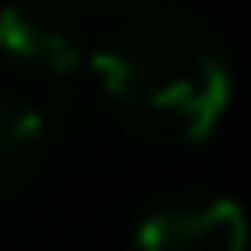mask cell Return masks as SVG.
Listing matches in <instances>:
<instances>
[{"label": "cell", "instance_id": "7a4b0ae2", "mask_svg": "<svg viewBox=\"0 0 251 251\" xmlns=\"http://www.w3.org/2000/svg\"><path fill=\"white\" fill-rule=\"evenodd\" d=\"M0 56L33 75L70 79L84 65V42L75 19L51 0H5L0 5Z\"/></svg>", "mask_w": 251, "mask_h": 251}, {"label": "cell", "instance_id": "6da1fadb", "mask_svg": "<svg viewBox=\"0 0 251 251\" xmlns=\"http://www.w3.org/2000/svg\"><path fill=\"white\" fill-rule=\"evenodd\" d=\"M126 126L158 144H200L228 107V65L186 14L126 19L93 56Z\"/></svg>", "mask_w": 251, "mask_h": 251}, {"label": "cell", "instance_id": "5b68a950", "mask_svg": "<svg viewBox=\"0 0 251 251\" xmlns=\"http://www.w3.org/2000/svg\"><path fill=\"white\" fill-rule=\"evenodd\" d=\"M93 5H102V9H126V5H140V0H93Z\"/></svg>", "mask_w": 251, "mask_h": 251}, {"label": "cell", "instance_id": "277c9868", "mask_svg": "<svg viewBox=\"0 0 251 251\" xmlns=\"http://www.w3.org/2000/svg\"><path fill=\"white\" fill-rule=\"evenodd\" d=\"M47 126L33 107L0 93V196H14L42 163Z\"/></svg>", "mask_w": 251, "mask_h": 251}, {"label": "cell", "instance_id": "3957f363", "mask_svg": "<svg viewBox=\"0 0 251 251\" xmlns=\"http://www.w3.org/2000/svg\"><path fill=\"white\" fill-rule=\"evenodd\" d=\"M247 219L228 196H191L149 209L135 228L140 251H242Z\"/></svg>", "mask_w": 251, "mask_h": 251}]
</instances>
